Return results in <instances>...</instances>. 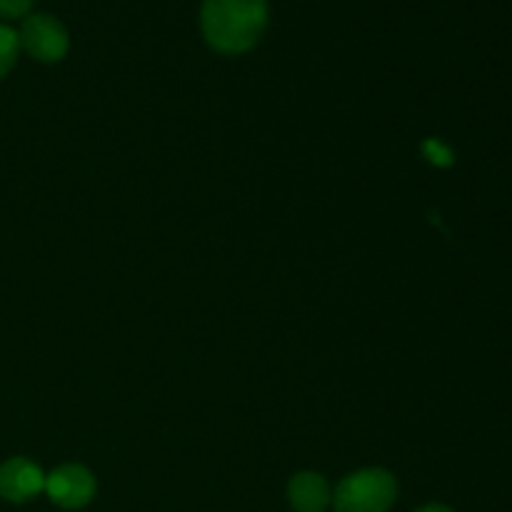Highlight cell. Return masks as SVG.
Instances as JSON below:
<instances>
[{"label":"cell","instance_id":"obj_1","mask_svg":"<svg viewBox=\"0 0 512 512\" xmlns=\"http://www.w3.org/2000/svg\"><path fill=\"white\" fill-rule=\"evenodd\" d=\"M205 40L220 53H245L268 25L265 0H205L200 10Z\"/></svg>","mask_w":512,"mask_h":512},{"label":"cell","instance_id":"obj_2","mask_svg":"<svg viewBox=\"0 0 512 512\" xmlns=\"http://www.w3.org/2000/svg\"><path fill=\"white\" fill-rule=\"evenodd\" d=\"M398 498V483L383 468L358 470L335 488L338 512H388Z\"/></svg>","mask_w":512,"mask_h":512},{"label":"cell","instance_id":"obj_6","mask_svg":"<svg viewBox=\"0 0 512 512\" xmlns=\"http://www.w3.org/2000/svg\"><path fill=\"white\" fill-rule=\"evenodd\" d=\"M330 498L328 480L318 473H298L288 483V500L295 512H323Z\"/></svg>","mask_w":512,"mask_h":512},{"label":"cell","instance_id":"obj_9","mask_svg":"<svg viewBox=\"0 0 512 512\" xmlns=\"http://www.w3.org/2000/svg\"><path fill=\"white\" fill-rule=\"evenodd\" d=\"M415 512H453V510L445 508V505H425V508H420Z\"/></svg>","mask_w":512,"mask_h":512},{"label":"cell","instance_id":"obj_3","mask_svg":"<svg viewBox=\"0 0 512 512\" xmlns=\"http://www.w3.org/2000/svg\"><path fill=\"white\" fill-rule=\"evenodd\" d=\"M20 45L43 63H58L68 53V30L58 18L45 13L28 15L20 25Z\"/></svg>","mask_w":512,"mask_h":512},{"label":"cell","instance_id":"obj_8","mask_svg":"<svg viewBox=\"0 0 512 512\" xmlns=\"http://www.w3.org/2000/svg\"><path fill=\"white\" fill-rule=\"evenodd\" d=\"M35 0H0V15L3 18H18L30 10Z\"/></svg>","mask_w":512,"mask_h":512},{"label":"cell","instance_id":"obj_7","mask_svg":"<svg viewBox=\"0 0 512 512\" xmlns=\"http://www.w3.org/2000/svg\"><path fill=\"white\" fill-rule=\"evenodd\" d=\"M20 53V38L13 28L0 23V80L13 70Z\"/></svg>","mask_w":512,"mask_h":512},{"label":"cell","instance_id":"obj_5","mask_svg":"<svg viewBox=\"0 0 512 512\" xmlns=\"http://www.w3.org/2000/svg\"><path fill=\"white\" fill-rule=\"evenodd\" d=\"M43 490V470L28 458H10L0 465V498L8 503H28Z\"/></svg>","mask_w":512,"mask_h":512},{"label":"cell","instance_id":"obj_4","mask_svg":"<svg viewBox=\"0 0 512 512\" xmlns=\"http://www.w3.org/2000/svg\"><path fill=\"white\" fill-rule=\"evenodd\" d=\"M45 493L65 510H80L95 498V478L83 465H60L45 475Z\"/></svg>","mask_w":512,"mask_h":512}]
</instances>
